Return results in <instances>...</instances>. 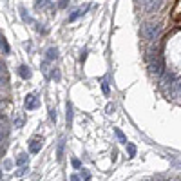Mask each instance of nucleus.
Masks as SVG:
<instances>
[{"mask_svg": "<svg viewBox=\"0 0 181 181\" xmlns=\"http://www.w3.org/2000/svg\"><path fill=\"white\" fill-rule=\"evenodd\" d=\"M161 2L163 0H152L150 4H147V13H154V11H158L161 7Z\"/></svg>", "mask_w": 181, "mask_h": 181, "instance_id": "7ed1b4c3", "label": "nucleus"}, {"mask_svg": "<svg viewBox=\"0 0 181 181\" xmlns=\"http://www.w3.org/2000/svg\"><path fill=\"white\" fill-rule=\"evenodd\" d=\"M63 145H65V140L62 138L60 143H58V150H56V158H58V160H62V158H63Z\"/></svg>", "mask_w": 181, "mask_h": 181, "instance_id": "423d86ee", "label": "nucleus"}, {"mask_svg": "<svg viewBox=\"0 0 181 181\" xmlns=\"http://www.w3.org/2000/svg\"><path fill=\"white\" fill-rule=\"evenodd\" d=\"M81 176L85 178V181H89V179H91V176H89V172H87L85 168H83V172H81Z\"/></svg>", "mask_w": 181, "mask_h": 181, "instance_id": "2eb2a0df", "label": "nucleus"}, {"mask_svg": "<svg viewBox=\"0 0 181 181\" xmlns=\"http://www.w3.org/2000/svg\"><path fill=\"white\" fill-rule=\"evenodd\" d=\"M71 121H73V105L67 103V125L71 127Z\"/></svg>", "mask_w": 181, "mask_h": 181, "instance_id": "1a4fd4ad", "label": "nucleus"}, {"mask_svg": "<svg viewBox=\"0 0 181 181\" xmlns=\"http://www.w3.org/2000/svg\"><path fill=\"white\" fill-rule=\"evenodd\" d=\"M170 81H172V74H170V73H163V74H161V83H163V85H167V83H170Z\"/></svg>", "mask_w": 181, "mask_h": 181, "instance_id": "6e6552de", "label": "nucleus"}, {"mask_svg": "<svg viewBox=\"0 0 181 181\" xmlns=\"http://www.w3.org/2000/svg\"><path fill=\"white\" fill-rule=\"evenodd\" d=\"M83 13H85V9H78L74 15H71V18H69V20H74V18H78V17H80V15H83Z\"/></svg>", "mask_w": 181, "mask_h": 181, "instance_id": "ddd939ff", "label": "nucleus"}, {"mask_svg": "<svg viewBox=\"0 0 181 181\" xmlns=\"http://www.w3.org/2000/svg\"><path fill=\"white\" fill-rule=\"evenodd\" d=\"M114 134H116V136H118V140H120L121 143H125V145H127V138H125V134H123V132H121L120 129H114Z\"/></svg>", "mask_w": 181, "mask_h": 181, "instance_id": "9d476101", "label": "nucleus"}, {"mask_svg": "<svg viewBox=\"0 0 181 181\" xmlns=\"http://www.w3.org/2000/svg\"><path fill=\"white\" fill-rule=\"evenodd\" d=\"M141 33H143V36L147 40H154L161 33V25L160 24H147V25H143V31Z\"/></svg>", "mask_w": 181, "mask_h": 181, "instance_id": "f257e3e1", "label": "nucleus"}, {"mask_svg": "<svg viewBox=\"0 0 181 181\" xmlns=\"http://www.w3.org/2000/svg\"><path fill=\"white\" fill-rule=\"evenodd\" d=\"M40 147H42V140H31V143H29V152L31 154H36V152H40Z\"/></svg>", "mask_w": 181, "mask_h": 181, "instance_id": "f03ea898", "label": "nucleus"}, {"mask_svg": "<svg viewBox=\"0 0 181 181\" xmlns=\"http://www.w3.org/2000/svg\"><path fill=\"white\" fill-rule=\"evenodd\" d=\"M170 96H172V98H181V80L174 83V89H172Z\"/></svg>", "mask_w": 181, "mask_h": 181, "instance_id": "20e7f679", "label": "nucleus"}, {"mask_svg": "<svg viewBox=\"0 0 181 181\" xmlns=\"http://www.w3.org/2000/svg\"><path fill=\"white\" fill-rule=\"evenodd\" d=\"M71 181H80V178L78 176H71Z\"/></svg>", "mask_w": 181, "mask_h": 181, "instance_id": "a211bd4d", "label": "nucleus"}, {"mask_svg": "<svg viewBox=\"0 0 181 181\" xmlns=\"http://www.w3.org/2000/svg\"><path fill=\"white\" fill-rule=\"evenodd\" d=\"M73 167H74V168H80V167H81L80 160H73Z\"/></svg>", "mask_w": 181, "mask_h": 181, "instance_id": "4468645a", "label": "nucleus"}, {"mask_svg": "<svg viewBox=\"0 0 181 181\" xmlns=\"http://www.w3.org/2000/svg\"><path fill=\"white\" fill-rule=\"evenodd\" d=\"M4 168H11V161L6 160V163H4Z\"/></svg>", "mask_w": 181, "mask_h": 181, "instance_id": "dca6fc26", "label": "nucleus"}, {"mask_svg": "<svg viewBox=\"0 0 181 181\" xmlns=\"http://www.w3.org/2000/svg\"><path fill=\"white\" fill-rule=\"evenodd\" d=\"M20 74L24 78H29V76H31V73L27 71V67H20Z\"/></svg>", "mask_w": 181, "mask_h": 181, "instance_id": "f8f14e48", "label": "nucleus"}, {"mask_svg": "<svg viewBox=\"0 0 181 181\" xmlns=\"http://www.w3.org/2000/svg\"><path fill=\"white\" fill-rule=\"evenodd\" d=\"M127 152H129V158H134L136 156V145L127 143Z\"/></svg>", "mask_w": 181, "mask_h": 181, "instance_id": "0eeeda50", "label": "nucleus"}, {"mask_svg": "<svg viewBox=\"0 0 181 181\" xmlns=\"http://www.w3.org/2000/svg\"><path fill=\"white\" fill-rule=\"evenodd\" d=\"M67 6V0H60V7H65Z\"/></svg>", "mask_w": 181, "mask_h": 181, "instance_id": "f3484780", "label": "nucleus"}, {"mask_svg": "<svg viewBox=\"0 0 181 181\" xmlns=\"http://www.w3.org/2000/svg\"><path fill=\"white\" fill-rule=\"evenodd\" d=\"M36 105H38L36 98H35L33 94H29V96H27V101H25V109H35Z\"/></svg>", "mask_w": 181, "mask_h": 181, "instance_id": "39448f33", "label": "nucleus"}, {"mask_svg": "<svg viewBox=\"0 0 181 181\" xmlns=\"http://www.w3.org/2000/svg\"><path fill=\"white\" fill-rule=\"evenodd\" d=\"M17 165H27V154H20L18 156V160H17Z\"/></svg>", "mask_w": 181, "mask_h": 181, "instance_id": "9b49d317", "label": "nucleus"}]
</instances>
